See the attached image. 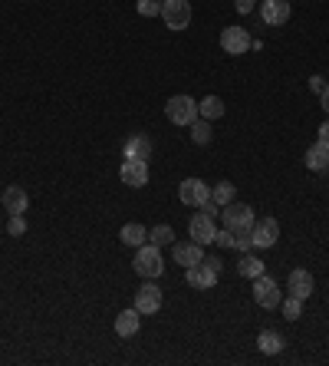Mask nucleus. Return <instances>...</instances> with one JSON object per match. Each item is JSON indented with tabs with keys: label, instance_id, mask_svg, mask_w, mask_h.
<instances>
[{
	"label": "nucleus",
	"instance_id": "obj_19",
	"mask_svg": "<svg viewBox=\"0 0 329 366\" xmlns=\"http://www.w3.org/2000/svg\"><path fill=\"white\" fill-rule=\"evenodd\" d=\"M138 327H142V314L138 310H122L119 317H116V334L119 336H135L138 334Z\"/></svg>",
	"mask_w": 329,
	"mask_h": 366
},
{
	"label": "nucleus",
	"instance_id": "obj_15",
	"mask_svg": "<svg viewBox=\"0 0 329 366\" xmlns=\"http://www.w3.org/2000/svg\"><path fill=\"white\" fill-rule=\"evenodd\" d=\"M0 201H3V208L10 214H23L30 208V195H27V188H20V185H10V188L0 195Z\"/></svg>",
	"mask_w": 329,
	"mask_h": 366
},
{
	"label": "nucleus",
	"instance_id": "obj_34",
	"mask_svg": "<svg viewBox=\"0 0 329 366\" xmlns=\"http://www.w3.org/2000/svg\"><path fill=\"white\" fill-rule=\"evenodd\" d=\"M319 139H323V142H329V119L319 125Z\"/></svg>",
	"mask_w": 329,
	"mask_h": 366
},
{
	"label": "nucleus",
	"instance_id": "obj_24",
	"mask_svg": "<svg viewBox=\"0 0 329 366\" xmlns=\"http://www.w3.org/2000/svg\"><path fill=\"white\" fill-rule=\"evenodd\" d=\"M211 199L217 201L221 208H224V205H231V201H234V185H231V182H217L214 188H211Z\"/></svg>",
	"mask_w": 329,
	"mask_h": 366
},
{
	"label": "nucleus",
	"instance_id": "obj_30",
	"mask_svg": "<svg viewBox=\"0 0 329 366\" xmlns=\"http://www.w3.org/2000/svg\"><path fill=\"white\" fill-rule=\"evenodd\" d=\"M214 241L221 244V247H234V241H237V234H234V231H217V238H214Z\"/></svg>",
	"mask_w": 329,
	"mask_h": 366
},
{
	"label": "nucleus",
	"instance_id": "obj_4",
	"mask_svg": "<svg viewBox=\"0 0 329 366\" xmlns=\"http://www.w3.org/2000/svg\"><path fill=\"white\" fill-rule=\"evenodd\" d=\"M162 20L168 30H188L191 27V3L188 0H162Z\"/></svg>",
	"mask_w": 329,
	"mask_h": 366
},
{
	"label": "nucleus",
	"instance_id": "obj_7",
	"mask_svg": "<svg viewBox=\"0 0 329 366\" xmlns=\"http://www.w3.org/2000/svg\"><path fill=\"white\" fill-rule=\"evenodd\" d=\"M188 234H191V241L198 244H211L217 238V228H214V218L204 212L191 214V221H188Z\"/></svg>",
	"mask_w": 329,
	"mask_h": 366
},
{
	"label": "nucleus",
	"instance_id": "obj_1",
	"mask_svg": "<svg viewBox=\"0 0 329 366\" xmlns=\"http://www.w3.org/2000/svg\"><path fill=\"white\" fill-rule=\"evenodd\" d=\"M221 277V258H201L198 264L184 267V281L195 290H211Z\"/></svg>",
	"mask_w": 329,
	"mask_h": 366
},
{
	"label": "nucleus",
	"instance_id": "obj_13",
	"mask_svg": "<svg viewBox=\"0 0 329 366\" xmlns=\"http://www.w3.org/2000/svg\"><path fill=\"white\" fill-rule=\"evenodd\" d=\"M260 17L267 27H284L290 20V0H264L260 3Z\"/></svg>",
	"mask_w": 329,
	"mask_h": 366
},
{
	"label": "nucleus",
	"instance_id": "obj_28",
	"mask_svg": "<svg viewBox=\"0 0 329 366\" xmlns=\"http://www.w3.org/2000/svg\"><path fill=\"white\" fill-rule=\"evenodd\" d=\"M135 7L142 17H162V0H138Z\"/></svg>",
	"mask_w": 329,
	"mask_h": 366
},
{
	"label": "nucleus",
	"instance_id": "obj_35",
	"mask_svg": "<svg viewBox=\"0 0 329 366\" xmlns=\"http://www.w3.org/2000/svg\"><path fill=\"white\" fill-rule=\"evenodd\" d=\"M319 99H323V109H326V112H329V86H326V92H323Z\"/></svg>",
	"mask_w": 329,
	"mask_h": 366
},
{
	"label": "nucleus",
	"instance_id": "obj_16",
	"mask_svg": "<svg viewBox=\"0 0 329 366\" xmlns=\"http://www.w3.org/2000/svg\"><path fill=\"white\" fill-rule=\"evenodd\" d=\"M286 284H290V297H299V301H306V297L313 294V287H316L313 274H310V271H303V267H299V271H293Z\"/></svg>",
	"mask_w": 329,
	"mask_h": 366
},
{
	"label": "nucleus",
	"instance_id": "obj_20",
	"mask_svg": "<svg viewBox=\"0 0 329 366\" xmlns=\"http://www.w3.org/2000/svg\"><path fill=\"white\" fill-rule=\"evenodd\" d=\"M119 238H122V244H129V247H142V244L149 241V231L142 228L138 221H129V225L119 231Z\"/></svg>",
	"mask_w": 329,
	"mask_h": 366
},
{
	"label": "nucleus",
	"instance_id": "obj_17",
	"mask_svg": "<svg viewBox=\"0 0 329 366\" xmlns=\"http://www.w3.org/2000/svg\"><path fill=\"white\" fill-rule=\"evenodd\" d=\"M303 162H306V168H313V172H326L329 168V142H316V145H310L306 149V155H303Z\"/></svg>",
	"mask_w": 329,
	"mask_h": 366
},
{
	"label": "nucleus",
	"instance_id": "obj_25",
	"mask_svg": "<svg viewBox=\"0 0 329 366\" xmlns=\"http://www.w3.org/2000/svg\"><path fill=\"white\" fill-rule=\"evenodd\" d=\"M191 142H195V145H208V142H211L208 119H195V122H191Z\"/></svg>",
	"mask_w": 329,
	"mask_h": 366
},
{
	"label": "nucleus",
	"instance_id": "obj_33",
	"mask_svg": "<svg viewBox=\"0 0 329 366\" xmlns=\"http://www.w3.org/2000/svg\"><path fill=\"white\" fill-rule=\"evenodd\" d=\"M234 7H237V14H251L254 10V0H234Z\"/></svg>",
	"mask_w": 329,
	"mask_h": 366
},
{
	"label": "nucleus",
	"instance_id": "obj_2",
	"mask_svg": "<svg viewBox=\"0 0 329 366\" xmlns=\"http://www.w3.org/2000/svg\"><path fill=\"white\" fill-rule=\"evenodd\" d=\"M132 267L138 271L142 277H149V281H155V277L164 271V261H162V247H155V244H142V247H135V261Z\"/></svg>",
	"mask_w": 329,
	"mask_h": 366
},
{
	"label": "nucleus",
	"instance_id": "obj_27",
	"mask_svg": "<svg viewBox=\"0 0 329 366\" xmlns=\"http://www.w3.org/2000/svg\"><path fill=\"white\" fill-rule=\"evenodd\" d=\"M171 238H175V231L168 228V225H158V228L149 231V241L155 244V247H164V244H171Z\"/></svg>",
	"mask_w": 329,
	"mask_h": 366
},
{
	"label": "nucleus",
	"instance_id": "obj_5",
	"mask_svg": "<svg viewBox=\"0 0 329 366\" xmlns=\"http://www.w3.org/2000/svg\"><path fill=\"white\" fill-rule=\"evenodd\" d=\"M164 116L175 122V125H191L201 112H198V103L191 96H171V99L164 103Z\"/></svg>",
	"mask_w": 329,
	"mask_h": 366
},
{
	"label": "nucleus",
	"instance_id": "obj_26",
	"mask_svg": "<svg viewBox=\"0 0 329 366\" xmlns=\"http://www.w3.org/2000/svg\"><path fill=\"white\" fill-rule=\"evenodd\" d=\"M280 310H284L286 321H299L303 317V301L299 297H286V301H280Z\"/></svg>",
	"mask_w": 329,
	"mask_h": 366
},
{
	"label": "nucleus",
	"instance_id": "obj_9",
	"mask_svg": "<svg viewBox=\"0 0 329 366\" xmlns=\"http://www.w3.org/2000/svg\"><path fill=\"white\" fill-rule=\"evenodd\" d=\"M251 238H254V247H273L280 241V225L273 218H257L254 228H251Z\"/></svg>",
	"mask_w": 329,
	"mask_h": 366
},
{
	"label": "nucleus",
	"instance_id": "obj_11",
	"mask_svg": "<svg viewBox=\"0 0 329 366\" xmlns=\"http://www.w3.org/2000/svg\"><path fill=\"white\" fill-rule=\"evenodd\" d=\"M119 175H122V182L125 185L142 188V185H149V162H145V159H125Z\"/></svg>",
	"mask_w": 329,
	"mask_h": 366
},
{
	"label": "nucleus",
	"instance_id": "obj_31",
	"mask_svg": "<svg viewBox=\"0 0 329 366\" xmlns=\"http://www.w3.org/2000/svg\"><path fill=\"white\" fill-rule=\"evenodd\" d=\"M198 208H201V212H204V214H211V218H214V214L221 212V205H217V201H214V199H204V201H201V205H198Z\"/></svg>",
	"mask_w": 329,
	"mask_h": 366
},
{
	"label": "nucleus",
	"instance_id": "obj_22",
	"mask_svg": "<svg viewBox=\"0 0 329 366\" xmlns=\"http://www.w3.org/2000/svg\"><path fill=\"white\" fill-rule=\"evenodd\" d=\"M198 112H201L204 119H221V116H224V103H221L217 96H208V99L198 103Z\"/></svg>",
	"mask_w": 329,
	"mask_h": 366
},
{
	"label": "nucleus",
	"instance_id": "obj_32",
	"mask_svg": "<svg viewBox=\"0 0 329 366\" xmlns=\"http://www.w3.org/2000/svg\"><path fill=\"white\" fill-rule=\"evenodd\" d=\"M310 90H313L316 96H323V92H326V83H323V77H310Z\"/></svg>",
	"mask_w": 329,
	"mask_h": 366
},
{
	"label": "nucleus",
	"instance_id": "obj_14",
	"mask_svg": "<svg viewBox=\"0 0 329 366\" xmlns=\"http://www.w3.org/2000/svg\"><path fill=\"white\" fill-rule=\"evenodd\" d=\"M175 264H181V267H191V264H198V261L204 258V244H198V241H178L175 244Z\"/></svg>",
	"mask_w": 329,
	"mask_h": 366
},
{
	"label": "nucleus",
	"instance_id": "obj_10",
	"mask_svg": "<svg viewBox=\"0 0 329 366\" xmlns=\"http://www.w3.org/2000/svg\"><path fill=\"white\" fill-rule=\"evenodd\" d=\"M135 310L138 314H158L162 310V287L158 284H142L135 290Z\"/></svg>",
	"mask_w": 329,
	"mask_h": 366
},
{
	"label": "nucleus",
	"instance_id": "obj_36",
	"mask_svg": "<svg viewBox=\"0 0 329 366\" xmlns=\"http://www.w3.org/2000/svg\"><path fill=\"white\" fill-rule=\"evenodd\" d=\"M326 175H329V168H326Z\"/></svg>",
	"mask_w": 329,
	"mask_h": 366
},
{
	"label": "nucleus",
	"instance_id": "obj_3",
	"mask_svg": "<svg viewBox=\"0 0 329 366\" xmlns=\"http://www.w3.org/2000/svg\"><path fill=\"white\" fill-rule=\"evenodd\" d=\"M221 218H224V228L234 231V234H244V231H251V228H254V221H257L254 208H251V205H237V201L224 205Z\"/></svg>",
	"mask_w": 329,
	"mask_h": 366
},
{
	"label": "nucleus",
	"instance_id": "obj_23",
	"mask_svg": "<svg viewBox=\"0 0 329 366\" xmlns=\"http://www.w3.org/2000/svg\"><path fill=\"white\" fill-rule=\"evenodd\" d=\"M237 274L240 277H251V281H254V277L264 274V261H260V258H251V254H244V258H240V264H237Z\"/></svg>",
	"mask_w": 329,
	"mask_h": 366
},
{
	"label": "nucleus",
	"instance_id": "obj_12",
	"mask_svg": "<svg viewBox=\"0 0 329 366\" xmlns=\"http://www.w3.org/2000/svg\"><path fill=\"white\" fill-rule=\"evenodd\" d=\"M178 199L188 205V208H198L204 199H211V188L201 179H184V182L178 185Z\"/></svg>",
	"mask_w": 329,
	"mask_h": 366
},
{
	"label": "nucleus",
	"instance_id": "obj_6",
	"mask_svg": "<svg viewBox=\"0 0 329 366\" xmlns=\"http://www.w3.org/2000/svg\"><path fill=\"white\" fill-rule=\"evenodd\" d=\"M254 301L257 307H264V310H273V307H280V287H277V281L267 274H260L254 277Z\"/></svg>",
	"mask_w": 329,
	"mask_h": 366
},
{
	"label": "nucleus",
	"instance_id": "obj_18",
	"mask_svg": "<svg viewBox=\"0 0 329 366\" xmlns=\"http://www.w3.org/2000/svg\"><path fill=\"white\" fill-rule=\"evenodd\" d=\"M151 155V139L145 132H135V136L125 139V159H145L149 162Z\"/></svg>",
	"mask_w": 329,
	"mask_h": 366
},
{
	"label": "nucleus",
	"instance_id": "obj_8",
	"mask_svg": "<svg viewBox=\"0 0 329 366\" xmlns=\"http://www.w3.org/2000/svg\"><path fill=\"white\" fill-rule=\"evenodd\" d=\"M251 37H247V30L244 27H224V33H221V50L224 53H231V57H240V53H247L251 50Z\"/></svg>",
	"mask_w": 329,
	"mask_h": 366
},
{
	"label": "nucleus",
	"instance_id": "obj_21",
	"mask_svg": "<svg viewBox=\"0 0 329 366\" xmlns=\"http://www.w3.org/2000/svg\"><path fill=\"white\" fill-rule=\"evenodd\" d=\"M257 347L264 353H280L284 350V336L277 334V330H264V334L257 336Z\"/></svg>",
	"mask_w": 329,
	"mask_h": 366
},
{
	"label": "nucleus",
	"instance_id": "obj_29",
	"mask_svg": "<svg viewBox=\"0 0 329 366\" xmlns=\"http://www.w3.org/2000/svg\"><path fill=\"white\" fill-rule=\"evenodd\" d=\"M7 231L20 238V234H27V221H23V214H10V221H7Z\"/></svg>",
	"mask_w": 329,
	"mask_h": 366
}]
</instances>
